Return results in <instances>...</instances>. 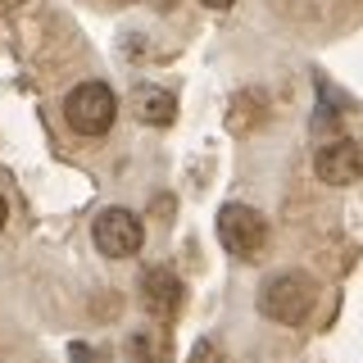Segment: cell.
I'll list each match as a JSON object with an SVG mask.
<instances>
[{
    "label": "cell",
    "instance_id": "3957f363",
    "mask_svg": "<svg viewBox=\"0 0 363 363\" xmlns=\"http://www.w3.org/2000/svg\"><path fill=\"white\" fill-rule=\"evenodd\" d=\"M118 118V96L105 82H77L64 96V123L77 136H105Z\"/></svg>",
    "mask_w": 363,
    "mask_h": 363
},
{
    "label": "cell",
    "instance_id": "ba28073f",
    "mask_svg": "<svg viewBox=\"0 0 363 363\" xmlns=\"http://www.w3.org/2000/svg\"><path fill=\"white\" fill-rule=\"evenodd\" d=\"M132 359L136 363H168V336H164V327L136 332L132 336Z\"/></svg>",
    "mask_w": 363,
    "mask_h": 363
},
{
    "label": "cell",
    "instance_id": "277c9868",
    "mask_svg": "<svg viewBox=\"0 0 363 363\" xmlns=\"http://www.w3.org/2000/svg\"><path fill=\"white\" fill-rule=\"evenodd\" d=\"M91 232H96V245L105 259H132L145 241V227L132 209H105Z\"/></svg>",
    "mask_w": 363,
    "mask_h": 363
},
{
    "label": "cell",
    "instance_id": "52a82bcc",
    "mask_svg": "<svg viewBox=\"0 0 363 363\" xmlns=\"http://www.w3.org/2000/svg\"><path fill=\"white\" fill-rule=\"evenodd\" d=\"M173 91H164V86H141L136 91V118L141 123H150V128H164V123H173Z\"/></svg>",
    "mask_w": 363,
    "mask_h": 363
},
{
    "label": "cell",
    "instance_id": "30bf717a",
    "mask_svg": "<svg viewBox=\"0 0 363 363\" xmlns=\"http://www.w3.org/2000/svg\"><path fill=\"white\" fill-rule=\"evenodd\" d=\"M73 359H77V363H96V350H86V345H73Z\"/></svg>",
    "mask_w": 363,
    "mask_h": 363
},
{
    "label": "cell",
    "instance_id": "4fadbf2b",
    "mask_svg": "<svg viewBox=\"0 0 363 363\" xmlns=\"http://www.w3.org/2000/svg\"><path fill=\"white\" fill-rule=\"evenodd\" d=\"M155 5H159V9H168V5H173V0H155Z\"/></svg>",
    "mask_w": 363,
    "mask_h": 363
},
{
    "label": "cell",
    "instance_id": "7a4b0ae2",
    "mask_svg": "<svg viewBox=\"0 0 363 363\" xmlns=\"http://www.w3.org/2000/svg\"><path fill=\"white\" fill-rule=\"evenodd\" d=\"M218 241L232 259H241V264H259V259L268 255V218L259 209H250V204H223L218 209Z\"/></svg>",
    "mask_w": 363,
    "mask_h": 363
},
{
    "label": "cell",
    "instance_id": "5bb4252c",
    "mask_svg": "<svg viewBox=\"0 0 363 363\" xmlns=\"http://www.w3.org/2000/svg\"><path fill=\"white\" fill-rule=\"evenodd\" d=\"M113 5H132V0H113Z\"/></svg>",
    "mask_w": 363,
    "mask_h": 363
},
{
    "label": "cell",
    "instance_id": "8fae6325",
    "mask_svg": "<svg viewBox=\"0 0 363 363\" xmlns=\"http://www.w3.org/2000/svg\"><path fill=\"white\" fill-rule=\"evenodd\" d=\"M204 5H209V9H232L236 0H204Z\"/></svg>",
    "mask_w": 363,
    "mask_h": 363
},
{
    "label": "cell",
    "instance_id": "8992f818",
    "mask_svg": "<svg viewBox=\"0 0 363 363\" xmlns=\"http://www.w3.org/2000/svg\"><path fill=\"white\" fill-rule=\"evenodd\" d=\"M141 304H145V313L155 318V323H173L177 309H182V281H177V272H168V268H150L141 277Z\"/></svg>",
    "mask_w": 363,
    "mask_h": 363
},
{
    "label": "cell",
    "instance_id": "5b68a950",
    "mask_svg": "<svg viewBox=\"0 0 363 363\" xmlns=\"http://www.w3.org/2000/svg\"><path fill=\"white\" fill-rule=\"evenodd\" d=\"M313 173L323 177L327 186H354V182L363 177V145H354L350 136H336V141L318 145Z\"/></svg>",
    "mask_w": 363,
    "mask_h": 363
},
{
    "label": "cell",
    "instance_id": "9c48e42d",
    "mask_svg": "<svg viewBox=\"0 0 363 363\" xmlns=\"http://www.w3.org/2000/svg\"><path fill=\"white\" fill-rule=\"evenodd\" d=\"M186 363H227V354H223L218 345H213V340H200V345L191 350V359H186Z\"/></svg>",
    "mask_w": 363,
    "mask_h": 363
},
{
    "label": "cell",
    "instance_id": "6da1fadb",
    "mask_svg": "<svg viewBox=\"0 0 363 363\" xmlns=\"http://www.w3.org/2000/svg\"><path fill=\"white\" fill-rule=\"evenodd\" d=\"M318 304V281L309 277V272H272V277L259 286V313L272 318V323L281 327H300L309 323Z\"/></svg>",
    "mask_w": 363,
    "mask_h": 363
},
{
    "label": "cell",
    "instance_id": "7c38bea8",
    "mask_svg": "<svg viewBox=\"0 0 363 363\" xmlns=\"http://www.w3.org/2000/svg\"><path fill=\"white\" fill-rule=\"evenodd\" d=\"M5 218H9V209H5V196H0V232H5Z\"/></svg>",
    "mask_w": 363,
    "mask_h": 363
}]
</instances>
